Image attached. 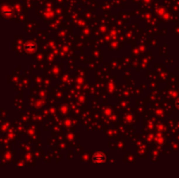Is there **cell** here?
<instances>
[]
</instances>
